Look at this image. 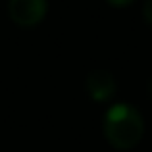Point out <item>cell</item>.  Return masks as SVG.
Masks as SVG:
<instances>
[{"label": "cell", "mask_w": 152, "mask_h": 152, "mask_svg": "<svg viewBox=\"0 0 152 152\" xmlns=\"http://www.w3.org/2000/svg\"><path fill=\"white\" fill-rule=\"evenodd\" d=\"M46 8H48L46 0H10L8 15L15 25L33 27L45 19Z\"/></svg>", "instance_id": "obj_2"}, {"label": "cell", "mask_w": 152, "mask_h": 152, "mask_svg": "<svg viewBox=\"0 0 152 152\" xmlns=\"http://www.w3.org/2000/svg\"><path fill=\"white\" fill-rule=\"evenodd\" d=\"M142 15H145V21L152 25V0H146L145 6H142Z\"/></svg>", "instance_id": "obj_4"}, {"label": "cell", "mask_w": 152, "mask_h": 152, "mask_svg": "<svg viewBox=\"0 0 152 152\" xmlns=\"http://www.w3.org/2000/svg\"><path fill=\"white\" fill-rule=\"evenodd\" d=\"M148 91H150V94H152V79H150V85H148Z\"/></svg>", "instance_id": "obj_6"}, {"label": "cell", "mask_w": 152, "mask_h": 152, "mask_svg": "<svg viewBox=\"0 0 152 152\" xmlns=\"http://www.w3.org/2000/svg\"><path fill=\"white\" fill-rule=\"evenodd\" d=\"M106 2L114 8H125V6H129V4H133L135 0H106Z\"/></svg>", "instance_id": "obj_5"}, {"label": "cell", "mask_w": 152, "mask_h": 152, "mask_svg": "<svg viewBox=\"0 0 152 152\" xmlns=\"http://www.w3.org/2000/svg\"><path fill=\"white\" fill-rule=\"evenodd\" d=\"M106 141L118 150H129L141 142L145 135V121L137 108L119 102L108 108L104 115Z\"/></svg>", "instance_id": "obj_1"}, {"label": "cell", "mask_w": 152, "mask_h": 152, "mask_svg": "<svg viewBox=\"0 0 152 152\" xmlns=\"http://www.w3.org/2000/svg\"><path fill=\"white\" fill-rule=\"evenodd\" d=\"M85 91L96 102H108L115 94V79L106 69H94L85 79Z\"/></svg>", "instance_id": "obj_3"}]
</instances>
